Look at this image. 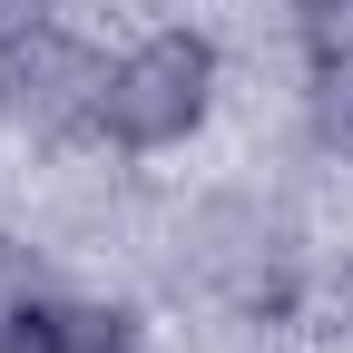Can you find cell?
I'll list each match as a JSON object with an SVG mask.
<instances>
[{"label": "cell", "mask_w": 353, "mask_h": 353, "mask_svg": "<svg viewBox=\"0 0 353 353\" xmlns=\"http://www.w3.org/2000/svg\"><path fill=\"white\" fill-rule=\"evenodd\" d=\"M216 108H226V39L206 20H148L99 59V148L128 167L196 148Z\"/></svg>", "instance_id": "6da1fadb"}, {"label": "cell", "mask_w": 353, "mask_h": 353, "mask_svg": "<svg viewBox=\"0 0 353 353\" xmlns=\"http://www.w3.org/2000/svg\"><path fill=\"white\" fill-rule=\"evenodd\" d=\"M294 128L324 167H353V20L324 10L304 30V69H294Z\"/></svg>", "instance_id": "277c9868"}, {"label": "cell", "mask_w": 353, "mask_h": 353, "mask_svg": "<svg viewBox=\"0 0 353 353\" xmlns=\"http://www.w3.org/2000/svg\"><path fill=\"white\" fill-rule=\"evenodd\" d=\"M69 10V0H0V39H20V30H50Z\"/></svg>", "instance_id": "8992f818"}, {"label": "cell", "mask_w": 353, "mask_h": 353, "mask_svg": "<svg viewBox=\"0 0 353 353\" xmlns=\"http://www.w3.org/2000/svg\"><path fill=\"white\" fill-rule=\"evenodd\" d=\"M99 59L69 20L0 39V128H20L30 148H99Z\"/></svg>", "instance_id": "3957f363"}, {"label": "cell", "mask_w": 353, "mask_h": 353, "mask_svg": "<svg viewBox=\"0 0 353 353\" xmlns=\"http://www.w3.org/2000/svg\"><path fill=\"white\" fill-rule=\"evenodd\" d=\"M59 294V275H50V255H39L30 236H10V226H0V343H10L30 314H39V304H50Z\"/></svg>", "instance_id": "5b68a950"}, {"label": "cell", "mask_w": 353, "mask_h": 353, "mask_svg": "<svg viewBox=\"0 0 353 353\" xmlns=\"http://www.w3.org/2000/svg\"><path fill=\"white\" fill-rule=\"evenodd\" d=\"M187 275L226 304L236 324H285L304 304V236L265 196H216L187 236Z\"/></svg>", "instance_id": "7a4b0ae2"}, {"label": "cell", "mask_w": 353, "mask_h": 353, "mask_svg": "<svg viewBox=\"0 0 353 353\" xmlns=\"http://www.w3.org/2000/svg\"><path fill=\"white\" fill-rule=\"evenodd\" d=\"M314 10H353V0H314Z\"/></svg>", "instance_id": "ba28073f"}, {"label": "cell", "mask_w": 353, "mask_h": 353, "mask_svg": "<svg viewBox=\"0 0 353 353\" xmlns=\"http://www.w3.org/2000/svg\"><path fill=\"white\" fill-rule=\"evenodd\" d=\"M343 343H353V285H343Z\"/></svg>", "instance_id": "52a82bcc"}]
</instances>
